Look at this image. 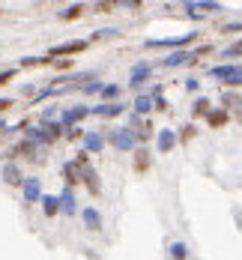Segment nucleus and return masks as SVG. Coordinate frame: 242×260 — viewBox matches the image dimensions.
<instances>
[{
	"label": "nucleus",
	"instance_id": "16",
	"mask_svg": "<svg viewBox=\"0 0 242 260\" xmlns=\"http://www.w3.org/2000/svg\"><path fill=\"white\" fill-rule=\"evenodd\" d=\"M63 177H66V185L72 188V185H75V182L81 180V168H78V161H66V165H63Z\"/></svg>",
	"mask_w": 242,
	"mask_h": 260
},
{
	"label": "nucleus",
	"instance_id": "12",
	"mask_svg": "<svg viewBox=\"0 0 242 260\" xmlns=\"http://www.w3.org/2000/svg\"><path fill=\"white\" fill-rule=\"evenodd\" d=\"M156 147H159V153H170V150L177 147V132H174V129H159Z\"/></svg>",
	"mask_w": 242,
	"mask_h": 260
},
{
	"label": "nucleus",
	"instance_id": "15",
	"mask_svg": "<svg viewBox=\"0 0 242 260\" xmlns=\"http://www.w3.org/2000/svg\"><path fill=\"white\" fill-rule=\"evenodd\" d=\"M3 180L9 182V185H21V182H24V177H21V171H18L15 161H6V165H3Z\"/></svg>",
	"mask_w": 242,
	"mask_h": 260
},
{
	"label": "nucleus",
	"instance_id": "24",
	"mask_svg": "<svg viewBox=\"0 0 242 260\" xmlns=\"http://www.w3.org/2000/svg\"><path fill=\"white\" fill-rule=\"evenodd\" d=\"M33 153H36V144H30V141L18 144V147L12 150V156H30V158H33Z\"/></svg>",
	"mask_w": 242,
	"mask_h": 260
},
{
	"label": "nucleus",
	"instance_id": "21",
	"mask_svg": "<svg viewBox=\"0 0 242 260\" xmlns=\"http://www.w3.org/2000/svg\"><path fill=\"white\" fill-rule=\"evenodd\" d=\"M150 168V153L147 150H134V171H147Z\"/></svg>",
	"mask_w": 242,
	"mask_h": 260
},
{
	"label": "nucleus",
	"instance_id": "29",
	"mask_svg": "<svg viewBox=\"0 0 242 260\" xmlns=\"http://www.w3.org/2000/svg\"><path fill=\"white\" fill-rule=\"evenodd\" d=\"M194 135H197V129H194V126H186V129L180 132V138H177V141H191Z\"/></svg>",
	"mask_w": 242,
	"mask_h": 260
},
{
	"label": "nucleus",
	"instance_id": "1",
	"mask_svg": "<svg viewBox=\"0 0 242 260\" xmlns=\"http://www.w3.org/2000/svg\"><path fill=\"white\" fill-rule=\"evenodd\" d=\"M108 144H111L114 150H120V153H132L134 144H137V138H134V132L129 129V126H120V129H111Z\"/></svg>",
	"mask_w": 242,
	"mask_h": 260
},
{
	"label": "nucleus",
	"instance_id": "11",
	"mask_svg": "<svg viewBox=\"0 0 242 260\" xmlns=\"http://www.w3.org/2000/svg\"><path fill=\"white\" fill-rule=\"evenodd\" d=\"M84 48H87V42H84V39H75V42H63V45H54L48 57H66V54H78V51H84Z\"/></svg>",
	"mask_w": 242,
	"mask_h": 260
},
{
	"label": "nucleus",
	"instance_id": "31",
	"mask_svg": "<svg viewBox=\"0 0 242 260\" xmlns=\"http://www.w3.org/2000/svg\"><path fill=\"white\" fill-rule=\"evenodd\" d=\"M102 87H105V84L93 81V84H84V93H102Z\"/></svg>",
	"mask_w": 242,
	"mask_h": 260
},
{
	"label": "nucleus",
	"instance_id": "20",
	"mask_svg": "<svg viewBox=\"0 0 242 260\" xmlns=\"http://www.w3.org/2000/svg\"><path fill=\"white\" fill-rule=\"evenodd\" d=\"M206 123H210V126H215V129H218V126H224V123H227V111H224V108H218V111H210Z\"/></svg>",
	"mask_w": 242,
	"mask_h": 260
},
{
	"label": "nucleus",
	"instance_id": "14",
	"mask_svg": "<svg viewBox=\"0 0 242 260\" xmlns=\"http://www.w3.org/2000/svg\"><path fill=\"white\" fill-rule=\"evenodd\" d=\"M150 75H153V66H150V63H137L132 69V75H129V84H132V87H141V84H147Z\"/></svg>",
	"mask_w": 242,
	"mask_h": 260
},
{
	"label": "nucleus",
	"instance_id": "25",
	"mask_svg": "<svg viewBox=\"0 0 242 260\" xmlns=\"http://www.w3.org/2000/svg\"><path fill=\"white\" fill-rule=\"evenodd\" d=\"M242 57V42H233L230 48H224V60H236Z\"/></svg>",
	"mask_w": 242,
	"mask_h": 260
},
{
	"label": "nucleus",
	"instance_id": "7",
	"mask_svg": "<svg viewBox=\"0 0 242 260\" xmlns=\"http://www.w3.org/2000/svg\"><path fill=\"white\" fill-rule=\"evenodd\" d=\"M21 191H24L27 204H39V201H42V182H39V177H24Z\"/></svg>",
	"mask_w": 242,
	"mask_h": 260
},
{
	"label": "nucleus",
	"instance_id": "17",
	"mask_svg": "<svg viewBox=\"0 0 242 260\" xmlns=\"http://www.w3.org/2000/svg\"><path fill=\"white\" fill-rule=\"evenodd\" d=\"M39 204H42V212H45V215H57V212H60V201H57V194H42Z\"/></svg>",
	"mask_w": 242,
	"mask_h": 260
},
{
	"label": "nucleus",
	"instance_id": "19",
	"mask_svg": "<svg viewBox=\"0 0 242 260\" xmlns=\"http://www.w3.org/2000/svg\"><path fill=\"white\" fill-rule=\"evenodd\" d=\"M210 111H213V105H210V99H203V96L191 105V114L194 117H210Z\"/></svg>",
	"mask_w": 242,
	"mask_h": 260
},
{
	"label": "nucleus",
	"instance_id": "5",
	"mask_svg": "<svg viewBox=\"0 0 242 260\" xmlns=\"http://www.w3.org/2000/svg\"><path fill=\"white\" fill-rule=\"evenodd\" d=\"M194 39H197V33H186V36H177V39H147V48H177V51H183Z\"/></svg>",
	"mask_w": 242,
	"mask_h": 260
},
{
	"label": "nucleus",
	"instance_id": "26",
	"mask_svg": "<svg viewBox=\"0 0 242 260\" xmlns=\"http://www.w3.org/2000/svg\"><path fill=\"white\" fill-rule=\"evenodd\" d=\"M42 63H51V57H24L21 66H42Z\"/></svg>",
	"mask_w": 242,
	"mask_h": 260
},
{
	"label": "nucleus",
	"instance_id": "33",
	"mask_svg": "<svg viewBox=\"0 0 242 260\" xmlns=\"http://www.w3.org/2000/svg\"><path fill=\"white\" fill-rule=\"evenodd\" d=\"M224 33H242V24L233 21V24H224Z\"/></svg>",
	"mask_w": 242,
	"mask_h": 260
},
{
	"label": "nucleus",
	"instance_id": "4",
	"mask_svg": "<svg viewBox=\"0 0 242 260\" xmlns=\"http://www.w3.org/2000/svg\"><path fill=\"white\" fill-rule=\"evenodd\" d=\"M183 9H186L188 18H203L206 12H221V3H218V0H200V3L186 0V3H183Z\"/></svg>",
	"mask_w": 242,
	"mask_h": 260
},
{
	"label": "nucleus",
	"instance_id": "18",
	"mask_svg": "<svg viewBox=\"0 0 242 260\" xmlns=\"http://www.w3.org/2000/svg\"><path fill=\"white\" fill-rule=\"evenodd\" d=\"M134 114L137 117H144V114H150L153 111V96H134Z\"/></svg>",
	"mask_w": 242,
	"mask_h": 260
},
{
	"label": "nucleus",
	"instance_id": "9",
	"mask_svg": "<svg viewBox=\"0 0 242 260\" xmlns=\"http://www.w3.org/2000/svg\"><path fill=\"white\" fill-rule=\"evenodd\" d=\"M81 218H84V228H87V231H93V234L102 231V212L96 207H84L81 209Z\"/></svg>",
	"mask_w": 242,
	"mask_h": 260
},
{
	"label": "nucleus",
	"instance_id": "22",
	"mask_svg": "<svg viewBox=\"0 0 242 260\" xmlns=\"http://www.w3.org/2000/svg\"><path fill=\"white\" fill-rule=\"evenodd\" d=\"M188 257V245L186 242H174L170 245V260H186Z\"/></svg>",
	"mask_w": 242,
	"mask_h": 260
},
{
	"label": "nucleus",
	"instance_id": "32",
	"mask_svg": "<svg viewBox=\"0 0 242 260\" xmlns=\"http://www.w3.org/2000/svg\"><path fill=\"white\" fill-rule=\"evenodd\" d=\"M197 87H200V81H197V78H188L186 81V90H188V93H197Z\"/></svg>",
	"mask_w": 242,
	"mask_h": 260
},
{
	"label": "nucleus",
	"instance_id": "34",
	"mask_svg": "<svg viewBox=\"0 0 242 260\" xmlns=\"http://www.w3.org/2000/svg\"><path fill=\"white\" fill-rule=\"evenodd\" d=\"M9 108H12V99H0V114H3V111H9Z\"/></svg>",
	"mask_w": 242,
	"mask_h": 260
},
{
	"label": "nucleus",
	"instance_id": "6",
	"mask_svg": "<svg viewBox=\"0 0 242 260\" xmlns=\"http://www.w3.org/2000/svg\"><path fill=\"white\" fill-rule=\"evenodd\" d=\"M108 144V138L102 132H84V153L87 156H96V153H102Z\"/></svg>",
	"mask_w": 242,
	"mask_h": 260
},
{
	"label": "nucleus",
	"instance_id": "35",
	"mask_svg": "<svg viewBox=\"0 0 242 260\" xmlns=\"http://www.w3.org/2000/svg\"><path fill=\"white\" fill-rule=\"evenodd\" d=\"M3 129H6V120H0V132H3Z\"/></svg>",
	"mask_w": 242,
	"mask_h": 260
},
{
	"label": "nucleus",
	"instance_id": "8",
	"mask_svg": "<svg viewBox=\"0 0 242 260\" xmlns=\"http://www.w3.org/2000/svg\"><path fill=\"white\" fill-rule=\"evenodd\" d=\"M126 108L120 102H102V105H96V108H90V114L93 117H102V120H114V117H120Z\"/></svg>",
	"mask_w": 242,
	"mask_h": 260
},
{
	"label": "nucleus",
	"instance_id": "36",
	"mask_svg": "<svg viewBox=\"0 0 242 260\" xmlns=\"http://www.w3.org/2000/svg\"><path fill=\"white\" fill-rule=\"evenodd\" d=\"M239 105H242V96H239Z\"/></svg>",
	"mask_w": 242,
	"mask_h": 260
},
{
	"label": "nucleus",
	"instance_id": "3",
	"mask_svg": "<svg viewBox=\"0 0 242 260\" xmlns=\"http://www.w3.org/2000/svg\"><path fill=\"white\" fill-rule=\"evenodd\" d=\"M84 117H90V105H75V108H66V111L60 114V120H57V123H60V129H63V132H72Z\"/></svg>",
	"mask_w": 242,
	"mask_h": 260
},
{
	"label": "nucleus",
	"instance_id": "28",
	"mask_svg": "<svg viewBox=\"0 0 242 260\" xmlns=\"http://www.w3.org/2000/svg\"><path fill=\"white\" fill-rule=\"evenodd\" d=\"M111 36H117V27H105V30L93 33V39H111Z\"/></svg>",
	"mask_w": 242,
	"mask_h": 260
},
{
	"label": "nucleus",
	"instance_id": "23",
	"mask_svg": "<svg viewBox=\"0 0 242 260\" xmlns=\"http://www.w3.org/2000/svg\"><path fill=\"white\" fill-rule=\"evenodd\" d=\"M117 96H120V84H105L102 87V99L105 102H117Z\"/></svg>",
	"mask_w": 242,
	"mask_h": 260
},
{
	"label": "nucleus",
	"instance_id": "2",
	"mask_svg": "<svg viewBox=\"0 0 242 260\" xmlns=\"http://www.w3.org/2000/svg\"><path fill=\"white\" fill-rule=\"evenodd\" d=\"M206 75L215 78V81H221V84L236 87V84H242V66H236V63H224V66H213Z\"/></svg>",
	"mask_w": 242,
	"mask_h": 260
},
{
	"label": "nucleus",
	"instance_id": "13",
	"mask_svg": "<svg viewBox=\"0 0 242 260\" xmlns=\"http://www.w3.org/2000/svg\"><path fill=\"white\" fill-rule=\"evenodd\" d=\"M188 63H191V54L188 51H170L164 60H161L164 69H177V66H188Z\"/></svg>",
	"mask_w": 242,
	"mask_h": 260
},
{
	"label": "nucleus",
	"instance_id": "30",
	"mask_svg": "<svg viewBox=\"0 0 242 260\" xmlns=\"http://www.w3.org/2000/svg\"><path fill=\"white\" fill-rule=\"evenodd\" d=\"M12 78H15V69H0V87H3V84H9Z\"/></svg>",
	"mask_w": 242,
	"mask_h": 260
},
{
	"label": "nucleus",
	"instance_id": "10",
	"mask_svg": "<svg viewBox=\"0 0 242 260\" xmlns=\"http://www.w3.org/2000/svg\"><path fill=\"white\" fill-rule=\"evenodd\" d=\"M57 201H60V209H63L66 215H75V212H78V201H75V191H72L69 185H66V188H63V191L57 194Z\"/></svg>",
	"mask_w": 242,
	"mask_h": 260
},
{
	"label": "nucleus",
	"instance_id": "27",
	"mask_svg": "<svg viewBox=\"0 0 242 260\" xmlns=\"http://www.w3.org/2000/svg\"><path fill=\"white\" fill-rule=\"evenodd\" d=\"M81 12H84V6H69V9H66V12H63V18H66V21H72V18H78Z\"/></svg>",
	"mask_w": 242,
	"mask_h": 260
}]
</instances>
